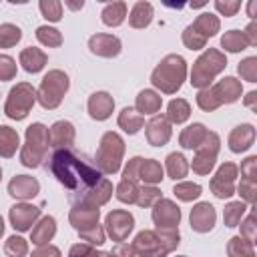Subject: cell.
<instances>
[{
	"label": "cell",
	"mask_w": 257,
	"mask_h": 257,
	"mask_svg": "<svg viewBox=\"0 0 257 257\" xmlns=\"http://www.w3.org/2000/svg\"><path fill=\"white\" fill-rule=\"evenodd\" d=\"M66 2V6L70 8V10H78V8H82V4H84V0H64Z\"/></svg>",
	"instance_id": "45"
},
{
	"label": "cell",
	"mask_w": 257,
	"mask_h": 257,
	"mask_svg": "<svg viewBox=\"0 0 257 257\" xmlns=\"http://www.w3.org/2000/svg\"><path fill=\"white\" fill-rule=\"evenodd\" d=\"M137 195H139V189H137L135 181L122 179V183H120L118 189H116V197H118L120 201H124V203H135V201H137Z\"/></svg>",
	"instance_id": "35"
},
{
	"label": "cell",
	"mask_w": 257,
	"mask_h": 257,
	"mask_svg": "<svg viewBox=\"0 0 257 257\" xmlns=\"http://www.w3.org/2000/svg\"><path fill=\"white\" fill-rule=\"evenodd\" d=\"M10 2H14V4H24V2H28V0H10Z\"/></svg>",
	"instance_id": "47"
},
{
	"label": "cell",
	"mask_w": 257,
	"mask_h": 257,
	"mask_svg": "<svg viewBox=\"0 0 257 257\" xmlns=\"http://www.w3.org/2000/svg\"><path fill=\"white\" fill-rule=\"evenodd\" d=\"M173 193L183 199V201H191V199H197L201 195V187L199 185H193V183H181L173 189Z\"/></svg>",
	"instance_id": "38"
},
{
	"label": "cell",
	"mask_w": 257,
	"mask_h": 257,
	"mask_svg": "<svg viewBox=\"0 0 257 257\" xmlns=\"http://www.w3.org/2000/svg\"><path fill=\"white\" fill-rule=\"evenodd\" d=\"M179 219H181V213L171 201L157 203L153 211V221L157 223L159 229H175V225H179Z\"/></svg>",
	"instance_id": "12"
},
{
	"label": "cell",
	"mask_w": 257,
	"mask_h": 257,
	"mask_svg": "<svg viewBox=\"0 0 257 257\" xmlns=\"http://www.w3.org/2000/svg\"><path fill=\"white\" fill-rule=\"evenodd\" d=\"M2 231H4V225H2V219H0V235H2Z\"/></svg>",
	"instance_id": "48"
},
{
	"label": "cell",
	"mask_w": 257,
	"mask_h": 257,
	"mask_svg": "<svg viewBox=\"0 0 257 257\" xmlns=\"http://www.w3.org/2000/svg\"><path fill=\"white\" fill-rule=\"evenodd\" d=\"M151 18H153V6H151L149 2H139V4L133 8V12H131L128 22H131V26H135V28H145V26L151 22Z\"/></svg>",
	"instance_id": "24"
},
{
	"label": "cell",
	"mask_w": 257,
	"mask_h": 257,
	"mask_svg": "<svg viewBox=\"0 0 257 257\" xmlns=\"http://www.w3.org/2000/svg\"><path fill=\"white\" fill-rule=\"evenodd\" d=\"M155 199H159V191L157 189H139V195H137V201L139 205H151Z\"/></svg>",
	"instance_id": "42"
},
{
	"label": "cell",
	"mask_w": 257,
	"mask_h": 257,
	"mask_svg": "<svg viewBox=\"0 0 257 257\" xmlns=\"http://www.w3.org/2000/svg\"><path fill=\"white\" fill-rule=\"evenodd\" d=\"M8 191L16 199H30V197H34L38 193V183L32 177H24L22 175V177H16V179L10 181Z\"/></svg>",
	"instance_id": "19"
},
{
	"label": "cell",
	"mask_w": 257,
	"mask_h": 257,
	"mask_svg": "<svg viewBox=\"0 0 257 257\" xmlns=\"http://www.w3.org/2000/svg\"><path fill=\"white\" fill-rule=\"evenodd\" d=\"M197 149H199V153L193 161V171H197L199 175H207L211 171V167L215 165V157L219 151V137L215 133H207V137L201 141V145Z\"/></svg>",
	"instance_id": "10"
},
{
	"label": "cell",
	"mask_w": 257,
	"mask_h": 257,
	"mask_svg": "<svg viewBox=\"0 0 257 257\" xmlns=\"http://www.w3.org/2000/svg\"><path fill=\"white\" fill-rule=\"evenodd\" d=\"M50 171L54 177L72 193L80 195L82 191L94 187L102 177L96 167L84 161V157H78L70 149H56L50 157Z\"/></svg>",
	"instance_id": "1"
},
{
	"label": "cell",
	"mask_w": 257,
	"mask_h": 257,
	"mask_svg": "<svg viewBox=\"0 0 257 257\" xmlns=\"http://www.w3.org/2000/svg\"><path fill=\"white\" fill-rule=\"evenodd\" d=\"M189 104L185 102V100H181V98H177V100H171V104H169V118L173 120V122H183V120H187L189 118Z\"/></svg>",
	"instance_id": "34"
},
{
	"label": "cell",
	"mask_w": 257,
	"mask_h": 257,
	"mask_svg": "<svg viewBox=\"0 0 257 257\" xmlns=\"http://www.w3.org/2000/svg\"><path fill=\"white\" fill-rule=\"evenodd\" d=\"M16 74V64L10 56L0 54V80H10Z\"/></svg>",
	"instance_id": "41"
},
{
	"label": "cell",
	"mask_w": 257,
	"mask_h": 257,
	"mask_svg": "<svg viewBox=\"0 0 257 257\" xmlns=\"http://www.w3.org/2000/svg\"><path fill=\"white\" fill-rule=\"evenodd\" d=\"M167 173H169L171 179H183L187 175V161H185V157L179 155V153L169 155V159H167Z\"/></svg>",
	"instance_id": "29"
},
{
	"label": "cell",
	"mask_w": 257,
	"mask_h": 257,
	"mask_svg": "<svg viewBox=\"0 0 257 257\" xmlns=\"http://www.w3.org/2000/svg\"><path fill=\"white\" fill-rule=\"evenodd\" d=\"M20 64L28 72H38L46 64V54L42 50H38V48H26L20 54Z\"/></svg>",
	"instance_id": "22"
},
{
	"label": "cell",
	"mask_w": 257,
	"mask_h": 257,
	"mask_svg": "<svg viewBox=\"0 0 257 257\" xmlns=\"http://www.w3.org/2000/svg\"><path fill=\"white\" fill-rule=\"evenodd\" d=\"M74 139V128L70 122H56L50 131H48V141L54 145V147H68Z\"/></svg>",
	"instance_id": "21"
},
{
	"label": "cell",
	"mask_w": 257,
	"mask_h": 257,
	"mask_svg": "<svg viewBox=\"0 0 257 257\" xmlns=\"http://www.w3.org/2000/svg\"><path fill=\"white\" fill-rule=\"evenodd\" d=\"M48 147V128L40 122H34L26 131V145L22 149V163L26 167H38Z\"/></svg>",
	"instance_id": "4"
},
{
	"label": "cell",
	"mask_w": 257,
	"mask_h": 257,
	"mask_svg": "<svg viewBox=\"0 0 257 257\" xmlns=\"http://www.w3.org/2000/svg\"><path fill=\"white\" fill-rule=\"evenodd\" d=\"M18 147V135L10 126H0V157H12Z\"/></svg>",
	"instance_id": "26"
},
{
	"label": "cell",
	"mask_w": 257,
	"mask_h": 257,
	"mask_svg": "<svg viewBox=\"0 0 257 257\" xmlns=\"http://www.w3.org/2000/svg\"><path fill=\"white\" fill-rule=\"evenodd\" d=\"M106 229L114 241H122L133 229V217L122 211H114L106 217Z\"/></svg>",
	"instance_id": "13"
},
{
	"label": "cell",
	"mask_w": 257,
	"mask_h": 257,
	"mask_svg": "<svg viewBox=\"0 0 257 257\" xmlns=\"http://www.w3.org/2000/svg\"><path fill=\"white\" fill-rule=\"evenodd\" d=\"M219 30V20L213 14H201L183 34V42L189 48H203L205 40Z\"/></svg>",
	"instance_id": "8"
},
{
	"label": "cell",
	"mask_w": 257,
	"mask_h": 257,
	"mask_svg": "<svg viewBox=\"0 0 257 257\" xmlns=\"http://www.w3.org/2000/svg\"><path fill=\"white\" fill-rule=\"evenodd\" d=\"M191 225L197 231H209L215 225V209L209 203H201L191 211Z\"/></svg>",
	"instance_id": "17"
},
{
	"label": "cell",
	"mask_w": 257,
	"mask_h": 257,
	"mask_svg": "<svg viewBox=\"0 0 257 257\" xmlns=\"http://www.w3.org/2000/svg\"><path fill=\"white\" fill-rule=\"evenodd\" d=\"M40 12L44 14L46 20H60V14H62V8H60V2L58 0H40Z\"/></svg>",
	"instance_id": "37"
},
{
	"label": "cell",
	"mask_w": 257,
	"mask_h": 257,
	"mask_svg": "<svg viewBox=\"0 0 257 257\" xmlns=\"http://www.w3.org/2000/svg\"><path fill=\"white\" fill-rule=\"evenodd\" d=\"M235 177H237V169H235V165L225 163V165L217 171L215 179L211 181V189H213V193H215L217 197H221V199L231 197V195H233V181H235Z\"/></svg>",
	"instance_id": "11"
},
{
	"label": "cell",
	"mask_w": 257,
	"mask_h": 257,
	"mask_svg": "<svg viewBox=\"0 0 257 257\" xmlns=\"http://www.w3.org/2000/svg\"><path fill=\"white\" fill-rule=\"evenodd\" d=\"M147 139L155 147H161L171 139V124L163 114H157L151 118V122L147 126Z\"/></svg>",
	"instance_id": "14"
},
{
	"label": "cell",
	"mask_w": 257,
	"mask_h": 257,
	"mask_svg": "<svg viewBox=\"0 0 257 257\" xmlns=\"http://www.w3.org/2000/svg\"><path fill=\"white\" fill-rule=\"evenodd\" d=\"M209 0H191V6L193 8H201V6H205Z\"/></svg>",
	"instance_id": "46"
},
{
	"label": "cell",
	"mask_w": 257,
	"mask_h": 257,
	"mask_svg": "<svg viewBox=\"0 0 257 257\" xmlns=\"http://www.w3.org/2000/svg\"><path fill=\"white\" fill-rule=\"evenodd\" d=\"M52 235H54V219L52 217H44L38 223V227L32 231V241L34 243H46Z\"/></svg>",
	"instance_id": "31"
},
{
	"label": "cell",
	"mask_w": 257,
	"mask_h": 257,
	"mask_svg": "<svg viewBox=\"0 0 257 257\" xmlns=\"http://www.w3.org/2000/svg\"><path fill=\"white\" fill-rule=\"evenodd\" d=\"M68 88V78L60 70H52L42 78L40 90H38V100L44 108H54L60 104L64 92Z\"/></svg>",
	"instance_id": "7"
},
{
	"label": "cell",
	"mask_w": 257,
	"mask_h": 257,
	"mask_svg": "<svg viewBox=\"0 0 257 257\" xmlns=\"http://www.w3.org/2000/svg\"><path fill=\"white\" fill-rule=\"evenodd\" d=\"M90 50L100 56H116L120 52V42L112 34H96L88 42Z\"/></svg>",
	"instance_id": "15"
},
{
	"label": "cell",
	"mask_w": 257,
	"mask_h": 257,
	"mask_svg": "<svg viewBox=\"0 0 257 257\" xmlns=\"http://www.w3.org/2000/svg\"><path fill=\"white\" fill-rule=\"evenodd\" d=\"M38 213H40V209H36L32 205H16L10 209V221H12L14 229L26 231L32 225V221L38 217Z\"/></svg>",
	"instance_id": "16"
},
{
	"label": "cell",
	"mask_w": 257,
	"mask_h": 257,
	"mask_svg": "<svg viewBox=\"0 0 257 257\" xmlns=\"http://www.w3.org/2000/svg\"><path fill=\"white\" fill-rule=\"evenodd\" d=\"M239 74L245 80L255 82V78H257V60L255 58H247L243 64H239Z\"/></svg>",
	"instance_id": "40"
},
{
	"label": "cell",
	"mask_w": 257,
	"mask_h": 257,
	"mask_svg": "<svg viewBox=\"0 0 257 257\" xmlns=\"http://www.w3.org/2000/svg\"><path fill=\"white\" fill-rule=\"evenodd\" d=\"M122 141L118 135L114 133H106L100 141V147H98V153H96V165L102 173L110 175V173H116L118 167H120V159H122Z\"/></svg>",
	"instance_id": "6"
},
{
	"label": "cell",
	"mask_w": 257,
	"mask_h": 257,
	"mask_svg": "<svg viewBox=\"0 0 257 257\" xmlns=\"http://www.w3.org/2000/svg\"><path fill=\"white\" fill-rule=\"evenodd\" d=\"M221 44H223L227 50L237 52V50H243V48H245V44H249V42H247V38H245V34H243V32L231 30V32H227V34L223 36Z\"/></svg>",
	"instance_id": "32"
},
{
	"label": "cell",
	"mask_w": 257,
	"mask_h": 257,
	"mask_svg": "<svg viewBox=\"0 0 257 257\" xmlns=\"http://www.w3.org/2000/svg\"><path fill=\"white\" fill-rule=\"evenodd\" d=\"M118 124L126 131V133H137L141 126H143V116L141 114H137L133 108H124L122 112H120V116H118Z\"/></svg>",
	"instance_id": "30"
},
{
	"label": "cell",
	"mask_w": 257,
	"mask_h": 257,
	"mask_svg": "<svg viewBox=\"0 0 257 257\" xmlns=\"http://www.w3.org/2000/svg\"><path fill=\"white\" fill-rule=\"evenodd\" d=\"M161 2H163L167 8H175V10H181V8H183V6H185L189 0H161Z\"/></svg>",
	"instance_id": "44"
},
{
	"label": "cell",
	"mask_w": 257,
	"mask_h": 257,
	"mask_svg": "<svg viewBox=\"0 0 257 257\" xmlns=\"http://www.w3.org/2000/svg\"><path fill=\"white\" fill-rule=\"evenodd\" d=\"M32 104H34V88L26 82H20L10 90V96H8V102H6V114L10 118L20 120L28 114Z\"/></svg>",
	"instance_id": "9"
},
{
	"label": "cell",
	"mask_w": 257,
	"mask_h": 257,
	"mask_svg": "<svg viewBox=\"0 0 257 257\" xmlns=\"http://www.w3.org/2000/svg\"><path fill=\"white\" fill-rule=\"evenodd\" d=\"M137 179H143L145 183H159L163 179V169L155 161H143L141 159L139 171H137Z\"/></svg>",
	"instance_id": "23"
},
{
	"label": "cell",
	"mask_w": 257,
	"mask_h": 257,
	"mask_svg": "<svg viewBox=\"0 0 257 257\" xmlns=\"http://www.w3.org/2000/svg\"><path fill=\"white\" fill-rule=\"evenodd\" d=\"M185 72H187L185 60H183L181 56H177V54H171V56H167V58L155 68L151 80H153V84H155L157 88H161L163 92L171 94V92H175V90L183 84Z\"/></svg>",
	"instance_id": "2"
},
{
	"label": "cell",
	"mask_w": 257,
	"mask_h": 257,
	"mask_svg": "<svg viewBox=\"0 0 257 257\" xmlns=\"http://www.w3.org/2000/svg\"><path fill=\"white\" fill-rule=\"evenodd\" d=\"M205 137H207V131H205L203 124H191L189 128L183 131V135H181V145H183L185 149H197Z\"/></svg>",
	"instance_id": "25"
},
{
	"label": "cell",
	"mask_w": 257,
	"mask_h": 257,
	"mask_svg": "<svg viewBox=\"0 0 257 257\" xmlns=\"http://www.w3.org/2000/svg\"><path fill=\"white\" fill-rule=\"evenodd\" d=\"M241 94V84L227 76L223 80H219L213 88H207V90H201L199 96H197V102L203 110H213L217 108L221 102H235Z\"/></svg>",
	"instance_id": "3"
},
{
	"label": "cell",
	"mask_w": 257,
	"mask_h": 257,
	"mask_svg": "<svg viewBox=\"0 0 257 257\" xmlns=\"http://www.w3.org/2000/svg\"><path fill=\"white\" fill-rule=\"evenodd\" d=\"M225 64H227L225 56H223L221 52L209 48V50L195 62L193 72H191V84H193V86H199V88H201V86H207V84L213 80V76L223 70Z\"/></svg>",
	"instance_id": "5"
},
{
	"label": "cell",
	"mask_w": 257,
	"mask_h": 257,
	"mask_svg": "<svg viewBox=\"0 0 257 257\" xmlns=\"http://www.w3.org/2000/svg\"><path fill=\"white\" fill-rule=\"evenodd\" d=\"M241 0H217V10L223 12L225 16H233L239 10Z\"/></svg>",
	"instance_id": "43"
},
{
	"label": "cell",
	"mask_w": 257,
	"mask_h": 257,
	"mask_svg": "<svg viewBox=\"0 0 257 257\" xmlns=\"http://www.w3.org/2000/svg\"><path fill=\"white\" fill-rule=\"evenodd\" d=\"M36 36H38V40H40L42 44H46V46H58V44L62 42L60 32L54 30V28H48V26H40V28L36 30Z\"/></svg>",
	"instance_id": "36"
},
{
	"label": "cell",
	"mask_w": 257,
	"mask_h": 257,
	"mask_svg": "<svg viewBox=\"0 0 257 257\" xmlns=\"http://www.w3.org/2000/svg\"><path fill=\"white\" fill-rule=\"evenodd\" d=\"M243 211H245V205L243 203H231V205H227V209H225V223L229 227H235L241 221Z\"/></svg>",
	"instance_id": "39"
},
{
	"label": "cell",
	"mask_w": 257,
	"mask_h": 257,
	"mask_svg": "<svg viewBox=\"0 0 257 257\" xmlns=\"http://www.w3.org/2000/svg\"><path fill=\"white\" fill-rule=\"evenodd\" d=\"M20 28L12 26V24H2L0 26V48H8L14 46L20 40Z\"/></svg>",
	"instance_id": "33"
},
{
	"label": "cell",
	"mask_w": 257,
	"mask_h": 257,
	"mask_svg": "<svg viewBox=\"0 0 257 257\" xmlns=\"http://www.w3.org/2000/svg\"><path fill=\"white\" fill-rule=\"evenodd\" d=\"M126 16V6L122 2H112L102 10V22L106 26H118Z\"/></svg>",
	"instance_id": "27"
},
{
	"label": "cell",
	"mask_w": 257,
	"mask_h": 257,
	"mask_svg": "<svg viewBox=\"0 0 257 257\" xmlns=\"http://www.w3.org/2000/svg\"><path fill=\"white\" fill-rule=\"evenodd\" d=\"M137 108L141 112H157L161 108V96H157L153 90H143L137 96Z\"/></svg>",
	"instance_id": "28"
},
{
	"label": "cell",
	"mask_w": 257,
	"mask_h": 257,
	"mask_svg": "<svg viewBox=\"0 0 257 257\" xmlns=\"http://www.w3.org/2000/svg\"><path fill=\"white\" fill-rule=\"evenodd\" d=\"M112 98L106 94V92H96L90 96L88 100V110H90V116L96 118V120H104L110 116L112 112Z\"/></svg>",
	"instance_id": "18"
},
{
	"label": "cell",
	"mask_w": 257,
	"mask_h": 257,
	"mask_svg": "<svg viewBox=\"0 0 257 257\" xmlns=\"http://www.w3.org/2000/svg\"><path fill=\"white\" fill-rule=\"evenodd\" d=\"M253 137H255V131L251 124H243V126H237L231 137H229V145H231V151L233 153H241L245 149L251 147L253 143Z\"/></svg>",
	"instance_id": "20"
}]
</instances>
